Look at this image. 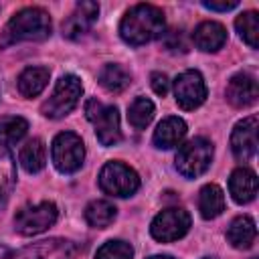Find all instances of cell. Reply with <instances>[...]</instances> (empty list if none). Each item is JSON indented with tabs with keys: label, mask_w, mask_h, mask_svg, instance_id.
<instances>
[{
	"label": "cell",
	"mask_w": 259,
	"mask_h": 259,
	"mask_svg": "<svg viewBox=\"0 0 259 259\" xmlns=\"http://www.w3.org/2000/svg\"><path fill=\"white\" fill-rule=\"evenodd\" d=\"M229 192L235 202L247 204L257 194V176L249 168H237L229 178Z\"/></svg>",
	"instance_id": "obj_15"
},
{
	"label": "cell",
	"mask_w": 259,
	"mask_h": 259,
	"mask_svg": "<svg viewBox=\"0 0 259 259\" xmlns=\"http://www.w3.org/2000/svg\"><path fill=\"white\" fill-rule=\"evenodd\" d=\"M237 4H239L237 0H231V2H208V0H204V2H202V6H204V8H210V10H221V12H227V10L235 8Z\"/></svg>",
	"instance_id": "obj_30"
},
{
	"label": "cell",
	"mask_w": 259,
	"mask_h": 259,
	"mask_svg": "<svg viewBox=\"0 0 259 259\" xmlns=\"http://www.w3.org/2000/svg\"><path fill=\"white\" fill-rule=\"evenodd\" d=\"M93 125H95V134L97 140L103 146H113L121 140V132H119V113L113 105L107 107H99L97 113L93 115Z\"/></svg>",
	"instance_id": "obj_14"
},
{
	"label": "cell",
	"mask_w": 259,
	"mask_h": 259,
	"mask_svg": "<svg viewBox=\"0 0 259 259\" xmlns=\"http://www.w3.org/2000/svg\"><path fill=\"white\" fill-rule=\"evenodd\" d=\"M164 12L154 4L132 6L119 22V34L132 47H140L154 38H160L164 34Z\"/></svg>",
	"instance_id": "obj_1"
},
{
	"label": "cell",
	"mask_w": 259,
	"mask_h": 259,
	"mask_svg": "<svg viewBox=\"0 0 259 259\" xmlns=\"http://www.w3.org/2000/svg\"><path fill=\"white\" fill-rule=\"evenodd\" d=\"M150 83H152V89L156 95H166L168 93V77L164 73H152L150 77Z\"/></svg>",
	"instance_id": "obj_29"
},
{
	"label": "cell",
	"mask_w": 259,
	"mask_h": 259,
	"mask_svg": "<svg viewBox=\"0 0 259 259\" xmlns=\"http://www.w3.org/2000/svg\"><path fill=\"white\" fill-rule=\"evenodd\" d=\"M28 130V121L20 115H4L0 117V148H8L24 138Z\"/></svg>",
	"instance_id": "obj_22"
},
{
	"label": "cell",
	"mask_w": 259,
	"mask_h": 259,
	"mask_svg": "<svg viewBox=\"0 0 259 259\" xmlns=\"http://www.w3.org/2000/svg\"><path fill=\"white\" fill-rule=\"evenodd\" d=\"M204 259H210V257H204Z\"/></svg>",
	"instance_id": "obj_32"
},
{
	"label": "cell",
	"mask_w": 259,
	"mask_h": 259,
	"mask_svg": "<svg viewBox=\"0 0 259 259\" xmlns=\"http://www.w3.org/2000/svg\"><path fill=\"white\" fill-rule=\"evenodd\" d=\"M49 69L45 67H28L18 77V91L24 97H36L49 83Z\"/></svg>",
	"instance_id": "obj_20"
},
{
	"label": "cell",
	"mask_w": 259,
	"mask_h": 259,
	"mask_svg": "<svg viewBox=\"0 0 259 259\" xmlns=\"http://www.w3.org/2000/svg\"><path fill=\"white\" fill-rule=\"evenodd\" d=\"M186 136V123L180 117H166L154 130V146L162 150H170L182 142Z\"/></svg>",
	"instance_id": "obj_17"
},
{
	"label": "cell",
	"mask_w": 259,
	"mask_h": 259,
	"mask_svg": "<svg viewBox=\"0 0 259 259\" xmlns=\"http://www.w3.org/2000/svg\"><path fill=\"white\" fill-rule=\"evenodd\" d=\"M51 156H53V164L57 166L59 172L71 174V172H77L81 168L83 158H85V146L77 134L61 132L53 140Z\"/></svg>",
	"instance_id": "obj_6"
},
{
	"label": "cell",
	"mask_w": 259,
	"mask_h": 259,
	"mask_svg": "<svg viewBox=\"0 0 259 259\" xmlns=\"http://www.w3.org/2000/svg\"><path fill=\"white\" fill-rule=\"evenodd\" d=\"M198 210L202 219H214L225 210V194L221 186L217 184H206L198 192Z\"/></svg>",
	"instance_id": "obj_19"
},
{
	"label": "cell",
	"mask_w": 259,
	"mask_h": 259,
	"mask_svg": "<svg viewBox=\"0 0 259 259\" xmlns=\"http://www.w3.org/2000/svg\"><path fill=\"white\" fill-rule=\"evenodd\" d=\"M253 259H257V257H253Z\"/></svg>",
	"instance_id": "obj_33"
},
{
	"label": "cell",
	"mask_w": 259,
	"mask_h": 259,
	"mask_svg": "<svg viewBox=\"0 0 259 259\" xmlns=\"http://www.w3.org/2000/svg\"><path fill=\"white\" fill-rule=\"evenodd\" d=\"M117 208L107 200H93L85 208V221L95 229H105L115 221Z\"/></svg>",
	"instance_id": "obj_23"
},
{
	"label": "cell",
	"mask_w": 259,
	"mask_h": 259,
	"mask_svg": "<svg viewBox=\"0 0 259 259\" xmlns=\"http://www.w3.org/2000/svg\"><path fill=\"white\" fill-rule=\"evenodd\" d=\"M257 229L251 217H237L227 229V239L235 249H249L255 243Z\"/></svg>",
	"instance_id": "obj_18"
},
{
	"label": "cell",
	"mask_w": 259,
	"mask_h": 259,
	"mask_svg": "<svg viewBox=\"0 0 259 259\" xmlns=\"http://www.w3.org/2000/svg\"><path fill=\"white\" fill-rule=\"evenodd\" d=\"M14 158L8 152V148H0V198H4L10 192V188L14 186Z\"/></svg>",
	"instance_id": "obj_27"
},
{
	"label": "cell",
	"mask_w": 259,
	"mask_h": 259,
	"mask_svg": "<svg viewBox=\"0 0 259 259\" xmlns=\"http://www.w3.org/2000/svg\"><path fill=\"white\" fill-rule=\"evenodd\" d=\"M134 249L125 241H107L97 249L95 259H132Z\"/></svg>",
	"instance_id": "obj_28"
},
{
	"label": "cell",
	"mask_w": 259,
	"mask_h": 259,
	"mask_svg": "<svg viewBox=\"0 0 259 259\" xmlns=\"http://www.w3.org/2000/svg\"><path fill=\"white\" fill-rule=\"evenodd\" d=\"M257 97H259V89H257V81L253 75L239 73L231 77L227 85V99L233 107H249L257 101Z\"/></svg>",
	"instance_id": "obj_13"
},
{
	"label": "cell",
	"mask_w": 259,
	"mask_h": 259,
	"mask_svg": "<svg viewBox=\"0 0 259 259\" xmlns=\"http://www.w3.org/2000/svg\"><path fill=\"white\" fill-rule=\"evenodd\" d=\"M174 97L182 109L186 111L196 109L206 99V85H204L202 75L198 71L180 73L174 81Z\"/></svg>",
	"instance_id": "obj_9"
},
{
	"label": "cell",
	"mask_w": 259,
	"mask_h": 259,
	"mask_svg": "<svg viewBox=\"0 0 259 259\" xmlns=\"http://www.w3.org/2000/svg\"><path fill=\"white\" fill-rule=\"evenodd\" d=\"M235 26L241 34V38L251 47V49H257L259 45V20H257V12L255 10H249V12H243L239 14V18L235 20Z\"/></svg>",
	"instance_id": "obj_26"
},
{
	"label": "cell",
	"mask_w": 259,
	"mask_h": 259,
	"mask_svg": "<svg viewBox=\"0 0 259 259\" xmlns=\"http://www.w3.org/2000/svg\"><path fill=\"white\" fill-rule=\"evenodd\" d=\"M188 229H190V214L184 208L172 206V208H164L162 212H158L154 217L150 233L156 241L170 243V241L184 237L188 233Z\"/></svg>",
	"instance_id": "obj_8"
},
{
	"label": "cell",
	"mask_w": 259,
	"mask_h": 259,
	"mask_svg": "<svg viewBox=\"0 0 259 259\" xmlns=\"http://www.w3.org/2000/svg\"><path fill=\"white\" fill-rule=\"evenodd\" d=\"M212 160V144L204 138H192L178 148L176 168L184 178L200 176Z\"/></svg>",
	"instance_id": "obj_4"
},
{
	"label": "cell",
	"mask_w": 259,
	"mask_h": 259,
	"mask_svg": "<svg viewBox=\"0 0 259 259\" xmlns=\"http://www.w3.org/2000/svg\"><path fill=\"white\" fill-rule=\"evenodd\" d=\"M154 117V103L146 97H136L130 107H127V121L136 127V130H144L148 127V123Z\"/></svg>",
	"instance_id": "obj_25"
},
{
	"label": "cell",
	"mask_w": 259,
	"mask_h": 259,
	"mask_svg": "<svg viewBox=\"0 0 259 259\" xmlns=\"http://www.w3.org/2000/svg\"><path fill=\"white\" fill-rule=\"evenodd\" d=\"M81 93H83V85H81L79 77L63 75L57 81V85L53 89V95L42 103V107H40L42 115L57 119V117H63V115L71 113L75 109V105L79 103Z\"/></svg>",
	"instance_id": "obj_3"
},
{
	"label": "cell",
	"mask_w": 259,
	"mask_h": 259,
	"mask_svg": "<svg viewBox=\"0 0 259 259\" xmlns=\"http://www.w3.org/2000/svg\"><path fill=\"white\" fill-rule=\"evenodd\" d=\"M77 247L67 239H45L32 243L8 259H75Z\"/></svg>",
	"instance_id": "obj_10"
},
{
	"label": "cell",
	"mask_w": 259,
	"mask_h": 259,
	"mask_svg": "<svg viewBox=\"0 0 259 259\" xmlns=\"http://www.w3.org/2000/svg\"><path fill=\"white\" fill-rule=\"evenodd\" d=\"M99 186L109 196H132L140 188V178L123 162H107L99 172Z\"/></svg>",
	"instance_id": "obj_7"
},
{
	"label": "cell",
	"mask_w": 259,
	"mask_h": 259,
	"mask_svg": "<svg viewBox=\"0 0 259 259\" xmlns=\"http://www.w3.org/2000/svg\"><path fill=\"white\" fill-rule=\"evenodd\" d=\"M132 77L121 65H105L99 71V85L109 93H121L130 85Z\"/></svg>",
	"instance_id": "obj_24"
},
{
	"label": "cell",
	"mask_w": 259,
	"mask_h": 259,
	"mask_svg": "<svg viewBox=\"0 0 259 259\" xmlns=\"http://www.w3.org/2000/svg\"><path fill=\"white\" fill-rule=\"evenodd\" d=\"M257 115H249L239 121L231 134V150L239 162H247L257 152Z\"/></svg>",
	"instance_id": "obj_11"
},
{
	"label": "cell",
	"mask_w": 259,
	"mask_h": 259,
	"mask_svg": "<svg viewBox=\"0 0 259 259\" xmlns=\"http://www.w3.org/2000/svg\"><path fill=\"white\" fill-rule=\"evenodd\" d=\"M18 160H20V164L26 172H30V174L40 172L45 168V162H47V148H45L42 140H38V138L28 140L22 146Z\"/></svg>",
	"instance_id": "obj_21"
},
{
	"label": "cell",
	"mask_w": 259,
	"mask_h": 259,
	"mask_svg": "<svg viewBox=\"0 0 259 259\" xmlns=\"http://www.w3.org/2000/svg\"><path fill=\"white\" fill-rule=\"evenodd\" d=\"M97 14H99V4L89 2V0L79 2L75 10L71 12V16L63 22V36L71 40L81 38L93 26V22L97 20Z\"/></svg>",
	"instance_id": "obj_12"
},
{
	"label": "cell",
	"mask_w": 259,
	"mask_h": 259,
	"mask_svg": "<svg viewBox=\"0 0 259 259\" xmlns=\"http://www.w3.org/2000/svg\"><path fill=\"white\" fill-rule=\"evenodd\" d=\"M192 40H194V45H196L200 51H204V53H214V51H219V49L227 42V30H225V26H223L221 22L208 20V22H202V24H198V26L194 28Z\"/></svg>",
	"instance_id": "obj_16"
},
{
	"label": "cell",
	"mask_w": 259,
	"mask_h": 259,
	"mask_svg": "<svg viewBox=\"0 0 259 259\" xmlns=\"http://www.w3.org/2000/svg\"><path fill=\"white\" fill-rule=\"evenodd\" d=\"M59 217V210L55 202L42 200L38 204H26L16 210L14 214V227L20 235H38L55 225Z\"/></svg>",
	"instance_id": "obj_5"
},
{
	"label": "cell",
	"mask_w": 259,
	"mask_h": 259,
	"mask_svg": "<svg viewBox=\"0 0 259 259\" xmlns=\"http://www.w3.org/2000/svg\"><path fill=\"white\" fill-rule=\"evenodd\" d=\"M51 34V16L47 10L30 6L16 12L0 32V47L22 40H45Z\"/></svg>",
	"instance_id": "obj_2"
},
{
	"label": "cell",
	"mask_w": 259,
	"mask_h": 259,
	"mask_svg": "<svg viewBox=\"0 0 259 259\" xmlns=\"http://www.w3.org/2000/svg\"><path fill=\"white\" fill-rule=\"evenodd\" d=\"M150 259H172V257H168V255H154V257H150Z\"/></svg>",
	"instance_id": "obj_31"
}]
</instances>
